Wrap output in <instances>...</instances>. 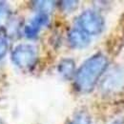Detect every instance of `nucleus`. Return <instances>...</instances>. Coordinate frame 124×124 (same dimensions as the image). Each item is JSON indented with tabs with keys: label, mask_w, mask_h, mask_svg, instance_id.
I'll return each mask as SVG.
<instances>
[{
	"label": "nucleus",
	"mask_w": 124,
	"mask_h": 124,
	"mask_svg": "<svg viewBox=\"0 0 124 124\" xmlns=\"http://www.w3.org/2000/svg\"><path fill=\"white\" fill-rule=\"evenodd\" d=\"M108 66V59L96 54L84 62L76 74V88L81 93L91 92Z\"/></svg>",
	"instance_id": "obj_1"
},
{
	"label": "nucleus",
	"mask_w": 124,
	"mask_h": 124,
	"mask_svg": "<svg viewBox=\"0 0 124 124\" xmlns=\"http://www.w3.org/2000/svg\"><path fill=\"white\" fill-rule=\"evenodd\" d=\"M77 23L78 29L83 31L88 35L99 34L104 29V19L97 12L87 10L78 17Z\"/></svg>",
	"instance_id": "obj_2"
},
{
	"label": "nucleus",
	"mask_w": 124,
	"mask_h": 124,
	"mask_svg": "<svg viewBox=\"0 0 124 124\" xmlns=\"http://www.w3.org/2000/svg\"><path fill=\"white\" fill-rule=\"evenodd\" d=\"M12 60L21 69H31L37 61V50L30 44H20L13 51Z\"/></svg>",
	"instance_id": "obj_3"
},
{
	"label": "nucleus",
	"mask_w": 124,
	"mask_h": 124,
	"mask_svg": "<svg viewBox=\"0 0 124 124\" xmlns=\"http://www.w3.org/2000/svg\"><path fill=\"white\" fill-rule=\"evenodd\" d=\"M49 22V16L47 14L39 13L34 16L29 25L25 27V34L28 38H34L37 36L41 28L46 26Z\"/></svg>",
	"instance_id": "obj_4"
},
{
	"label": "nucleus",
	"mask_w": 124,
	"mask_h": 124,
	"mask_svg": "<svg viewBox=\"0 0 124 124\" xmlns=\"http://www.w3.org/2000/svg\"><path fill=\"white\" fill-rule=\"evenodd\" d=\"M70 45L77 49H82L89 45L90 37L87 33H85L80 29H74L69 32L68 35Z\"/></svg>",
	"instance_id": "obj_5"
},
{
	"label": "nucleus",
	"mask_w": 124,
	"mask_h": 124,
	"mask_svg": "<svg viewBox=\"0 0 124 124\" xmlns=\"http://www.w3.org/2000/svg\"><path fill=\"white\" fill-rule=\"evenodd\" d=\"M58 71L64 78H70L75 72V62L71 58H66L63 59L59 66H58Z\"/></svg>",
	"instance_id": "obj_6"
},
{
	"label": "nucleus",
	"mask_w": 124,
	"mask_h": 124,
	"mask_svg": "<svg viewBox=\"0 0 124 124\" xmlns=\"http://www.w3.org/2000/svg\"><path fill=\"white\" fill-rule=\"evenodd\" d=\"M34 8L39 12V13H43V14H47L48 12L52 11V9L54 8V2L53 1H34L33 2Z\"/></svg>",
	"instance_id": "obj_7"
},
{
	"label": "nucleus",
	"mask_w": 124,
	"mask_h": 124,
	"mask_svg": "<svg viewBox=\"0 0 124 124\" xmlns=\"http://www.w3.org/2000/svg\"><path fill=\"white\" fill-rule=\"evenodd\" d=\"M69 124H91V118L87 113L81 112L77 114Z\"/></svg>",
	"instance_id": "obj_8"
},
{
	"label": "nucleus",
	"mask_w": 124,
	"mask_h": 124,
	"mask_svg": "<svg viewBox=\"0 0 124 124\" xmlns=\"http://www.w3.org/2000/svg\"><path fill=\"white\" fill-rule=\"evenodd\" d=\"M9 49V41L7 37L3 34H0V60L5 56Z\"/></svg>",
	"instance_id": "obj_9"
},
{
	"label": "nucleus",
	"mask_w": 124,
	"mask_h": 124,
	"mask_svg": "<svg viewBox=\"0 0 124 124\" xmlns=\"http://www.w3.org/2000/svg\"><path fill=\"white\" fill-rule=\"evenodd\" d=\"M61 7L63 8V10L65 11H71V10H74L75 8H77V4L78 2L77 1H63L61 2Z\"/></svg>",
	"instance_id": "obj_10"
},
{
	"label": "nucleus",
	"mask_w": 124,
	"mask_h": 124,
	"mask_svg": "<svg viewBox=\"0 0 124 124\" xmlns=\"http://www.w3.org/2000/svg\"><path fill=\"white\" fill-rule=\"evenodd\" d=\"M6 12H7V10H6L5 4L3 2H0V24H1L2 19L4 18V16L6 15Z\"/></svg>",
	"instance_id": "obj_11"
},
{
	"label": "nucleus",
	"mask_w": 124,
	"mask_h": 124,
	"mask_svg": "<svg viewBox=\"0 0 124 124\" xmlns=\"http://www.w3.org/2000/svg\"><path fill=\"white\" fill-rule=\"evenodd\" d=\"M113 124H124L123 119H116L115 122H113Z\"/></svg>",
	"instance_id": "obj_12"
}]
</instances>
